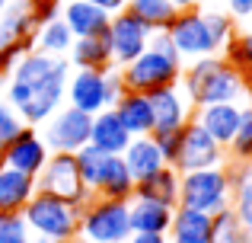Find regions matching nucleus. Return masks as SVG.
I'll list each match as a JSON object with an SVG mask.
<instances>
[{
  "instance_id": "nucleus-41",
  "label": "nucleus",
  "mask_w": 252,
  "mask_h": 243,
  "mask_svg": "<svg viewBox=\"0 0 252 243\" xmlns=\"http://www.w3.org/2000/svg\"><path fill=\"white\" fill-rule=\"evenodd\" d=\"M32 243H58V240H48V237H35V234H32Z\"/></svg>"
},
{
  "instance_id": "nucleus-29",
  "label": "nucleus",
  "mask_w": 252,
  "mask_h": 243,
  "mask_svg": "<svg viewBox=\"0 0 252 243\" xmlns=\"http://www.w3.org/2000/svg\"><path fill=\"white\" fill-rule=\"evenodd\" d=\"M220 58L246 83H252V29L249 32H233V35L227 38V45L220 48Z\"/></svg>"
},
{
  "instance_id": "nucleus-46",
  "label": "nucleus",
  "mask_w": 252,
  "mask_h": 243,
  "mask_svg": "<svg viewBox=\"0 0 252 243\" xmlns=\"http://www.w3.org/2000/svg\"><path fill=\"white\" fill-rule=\"evenodd\" d=\"M249 93H252V83H249ZM249 103H252V100H249Z\"/></svg>"
},
{
  "instance_id": "nucleus-20",
  "label": "nucleus",
  "mask_w": 252,
  "mask_h": 243,
  "mask_svg": "<svg viewBox=\"0 0 252 243\" xmlns=\"http://www.w3.org/2000/svg\"><path fill=\"white\" fill-rule=\"evenodd\" d=\"M172 211L176 208L150 199H131L128 202V218H131V234H169Z\"/></svg>"
},
{
  "instance_id": "nucleus-18",
  "label": "nucleus",
  "mask_w": 252,
  "mask_h": 243,
  "mask_svg": "<svg viewBox=\"0 0 252 243\" xmlns=\"http://www.w3.org/2000/svg\"><path fill=\"white\" fill-rule=\"evenodd\" d=\"M90 144L102 154H125V147L131 144V131L122 125V119L115 115V109H102L93 115L90 125Z\"/></svg>"
},
{
  "instance_id": "nucleus-26",
  "label": "nucleus",
  "mask_w": 252,
  "mask_h": 243,
  "mask_svg": "<svg viewBox=\"0 0 252 243\" xmlns=\"http://www.w3.org/2000/svg\"><path fill=\"white\" fill-rule=\"evenodd\" d=\"M230 208L236 211V218L243 221V227H252V163H230Z\"/></svg>"
},
{
  "instance_id": "nucleus-33",
  "label": "nucleus",
  "mask_w": 252,
  "mask_h": 243,
  "mask_svg": "<svg viewBox=\"0 0 252 243\" xmlns=\"http://www.w3.org/2000/svg\"><path fill=\"white\" fill-rule=\"evenodd\" d=\"M0 243H32L23 214H0Z\"/></svg>"
},
{
  "instance_id": "nucleus-39",
  "label": "nucleus",
  "mask_w": 252,
  "mask_h": 243,
  "mask_svg": "<svg viewBox=\"0 0 252 243\" xmlns=\"http://www.w3.org/2000/svg\"><path fill=\"white\" fill-rule=\"evenodd\" d=\"M198 3H201V0H172V6H176V10H195Z\"/></svg>"
},
{
  "instance_id": "nucleus-32",
  "label": "nucleus",
  "mask_w": 252,
  "mask_h": 243,
  "mask_svg": "<svg viewBox=\"0 0 252 243\" xmlns=\"http://www.w3.org/2000/svg\"><path fill=\"white\" fill-rule=\"evenodd\" d=\"M74 157H77V170H80L83 186L90 189V192H96V182H99V176H102L105 154H102V150H96L93 144H86V147H80Z\"/></svg>"
},
{
  "instance_id": "nucleus-1",
  "label": "nucleus",
  "mask_w": 252,
  "mask_h": 243,
  "mask_svg": "<svg viewBox=\"0 0 252 243\" xmlns=\"http://www.w3.org/2000/svg\"><path fill=\"white\" fill-rule=\"evenodd\" d=\"M70 61L58 55H45L38 48H29L16 61V68L6 77V103L16 109L23 125L38 128L48 115H55L64 106L70 80Z\"/></svg>"
},
{
  "instance_id": "nucleus-8",
  "label": "nucleus",
  "mask_w": 252,
  "mask_h": 243,
  "mask_svg": "<svg viewBox=\"0 0 252 243\" xmlns=\"http://www.w3.org/2000/svg\"><path fill=\"white\" fill-rule=\"evenodd\" d=\"M35 189L45 195H55V199H64L70 205L83 208L86 202L93 199V192L83 186L80 170H77V157L74 154H48L42 173L35 176Z\"/></svg>"
},
{
  "instance_id": "nucleus-11",
  "label": "nucleus",
  "mask_w": 252,
  "mask_h": 243,
  "mask_svg": "<svg viewBox=\"0 0 252 243\" xmlns=\"http://www.w3.org/2000/svg\"><path fill=\"white\" fill-rule=\"evenodd\" d=\"M223 163H227V150H223L195 119H189L182 125V141H179L176 160H172L169 167H176L179 173H191V170L223 167Z\"/></svg>"
},
{
  "instance_id": "nucleus-40",
  "label": "nucleus",
  "mask_w": 252,
  "mask_h": 243,
  "mask_svg": "<svg viewBox=\"0 0 252 243\" xmlns=\"http://www.w3.org/2000/svg\"><path fill=\"white\" fill-rule=\"evenodd\" d=\"M169 243H208V240H189V237H169Z\"/></svg>"
},
{
  "instance_id": "nucleus-3",
  "label": "nucleus",
  "mask_w": 252,
  "mask_h": 243,
  "mask_svg": "<svg viewBox=\"0 0 252 243\" xmlns=\"http://www.w3.org/2000/svg\"><path fill=\"white\" fill-rule=\"evenodd\" d=\"M182 68H185V61L176 51L172 38L166 32H154L147 48L131 64L122 68V80H125V90L154 93V90H160V87H172V83L182 80Z\"/></svg>"
},
{
  "instance_id": "nucleus-22",
  "label": "nucleus",
  "mask_w": 252,
  "mask_h": 243,
  "mask_svg": "<svg viewBox=\"0 0 252 243\" xmlns=\"http://www.w3.org/2000/svg\"><path fill=\"white\" fill-rule=\"evenodd\" d=\"M115 115L122 119V125L131 131V138L137 135H150L154 131V109H150V96L147 93H134V90H125L115 100Z\"/></svg>"
},
{
  "instance_id": "nucleus-37",
  "label": "nucleus",
  "mask_w": 252,
  "mask_h": 243,
  "mask_svg": "<svg viewBox=\"0 0 252 243\" xmlns=\"http://www.w3.org/2000/svg\"><path fill=\"white\" fill-rule=\"evenodd\" d=\"M128 243H169L166 234H131Z\"/></svg>"
},
{
  "instance_id": "nucleus-43",
  "label": "nucleus",
  "mask_w": 252,
  "mask_h": 243,
  "mask_svg": "<svg viewBox=\"0 0 252 243\" xmlns=\"http://www.w3.org/2000/svg\"><path fill=\"white\" fill-rule=\"evenodd\" d=\"M6 6H10V0H0V13H3V10H6Z\"/></svg>"
},
{
  "instance_id": "nucleus-47",
  "label": "nucleus",
  "mask_w": 252,
  "mask_h": 243,
  "mask_svg": "<svg viewBox=\"0 0 252 243\" xmlns=\"http://www.w3.org/2000/svg\"><path fill=\"white\" fill-rule=\"evenodd\" d=\"M118 243H128V240H118Z\"/></svg>"
},
{
  "instance_id": "nucleus-6",
  "label": "nucleus",
  "mask_w": 252,
  "mask_h": 243,
  "mask_svg": "<svg viewBox=\"0 0 252 243\" xmlns=\"http://www.w3.org/2000/svg\"><path fill=\"white\" fill-rule=\"evenodd\" d=\"M230 170L223 167H204L191 173H179V205L198 208V211L217 214L230 208Z\"/></svg>"
},
{
  "instance_id": "nucleus-35",
  "label": "nucleus",
  "mask_w": 252,
  "mask_h": 243,
  "mask_svg": "<svg viewBox=\"0 0 252 243\" xmlns=\"http://www.w3.org/2000/svg\"><path fill=\"white\" fill-rule=\"evenodd\" d=\"M157 141V147H160V154L166 157V163L176 160V150H179V141H182V128L176 131H157V135H150Z\"/></svg>"
},
{
  "instance_id": "nucleus-5",
  "label": "nucleus",
  "mask_w": 252,
  "mask_h": 243,
  "mask_svg": "<svg viewBox=\"0 0 252 243\" xmlns=\"http://www.w3.org/2000/svg\"><path fill=\"white\" fill-rule=\"evenodd\" d=\"M122 93H125V80H122V68H115V64L109 70H70L64 103L86 115H96L102 109L115 106V100Z\"/></svg>"
},
{
  "instance_id": "nucleus-13",
  "label": "nucleus",
  "mask_w": 252,
  "mask_h": 243,
  "mask_svg": "<svg viewBox=\"0 0 252 243\" xmlns=\"http://www.w3.org/2000/svg\"><path fill=\"white\" fill-rule=\"evenodd\" d=\"M48 154L51 150H48V144L42 141L38 128L23 125V131H19L10 144H3V167H13L26 176H38L42 167H45V160H48Z\"/></svg>"
},
{
  "instance_id": "nucleus-14",
  "label": "nucleus",
  "mask_w": 252,
  "mask_h": 243,
  "mask_svg": "<svg viewBox=\"0 0 252 243\" xmlns=\"http://www.w3.org/2000/svg\"><path fill=\"white\" fill-rule=\"evenodd\" d=\"M147 96H150V109H154V131H150V135L182 128V125L191 119V112H195V106L189 103V96H185V90L179 87V83L160 87Z\"/></svg>"
},
{
  "instance_id": "nucleus-24",
  "label": "nucleus",
  "mask_w": 252,
  "mask_h": 243,
  "mask_svg": "<svg viewBox=\"0 0 252 243\" xmlns=\"http://www.w3.org/2000/svg\"><path fill=\"white\" fill-rule=\"evenodd\" d=\"M122 160H125V167H128V173L134 176V182L137 179H147L150 173H157L160 167H166V157L160 154V147H157V141L150 135L131 138V144L125 147Z\"/></svg>"
},
{
  "instance_id": "nucleus-38",
  "label": "nucleus",
  "mask_w": 252,
  "mask_h": 243,
  "mask_svg": "<svg viewBox=\"0 0 252 243\" xmlns=\"http://www.w3.org/2000/svg\"><path fill=\"white\" fill-rule=\"evenodd\" d=\"M86 3H96V6H102L105 13H122L128 0H86Z\"/></svg>"
},
{
  "instance_id": "nucleus-21",
  "label": "nucleus",
  "mask_w": 252,
  "mask_h": 243,
  "mask_svg": "<svg viewBox=\"0 0 252 243\" xmlns=\"http://www.w3.org/2000/svg\"><path fill=\"white\" fill-rule=\"evenodd\" d=\"M35 192V176H26L13 167H0V214H23L26 202Z\"/></svg>"
},
{
  "instance_id": "nucleus-30",
  "label": "nucleus",
  "mask_w": 252,
  "mask_h": 243,
  "mask_svg": "<svg viewBox=\"0 0 252 243\" xmlns=\"http://www.w3.org/2000/svg\"><path fill=\"white\" fill-rule=\"evenodd\" d=\"M208 243H246V227L236 218L233 208H223V211L211 214Z\"/></svg>"
},
{
  "instance_id": "nucleus-7",
  "label": "nucleus",
  "mask_w": 252,
  "mask_h": 243,
  "mask_svg": "<svg viewBox=\"0 0 252 243\" xmlns=\"http://www.w3.org/2000/svg\"><path fill=\"white\" fill-rule=\"evenodd\" d=\"M80 237L93 243H118L131 237V218H128V202L115 199H99L93 195L80 208Z\"/></svg>"
},
{
  "instance_id": "nucleus-4",
  "label": "nucleus",
  "mask_w": 252,
  "mask_h": 243,
  "mask_svg": "<svg viewBox=\"0 0 252 243\" xmlns=\"http://www.w3.org/2000/svg\"><path fill=\"white\" fill-rule=\"evenodd\" d=\"M23 221L35 237H48L58 243H67L80 234V208L45 192H35L26 202Z\"/></svg>"
},
{
  "instance_id": "nucleus-34",
  "label": "nucleus",
  "mask_w": 252,
  "mask_h": 243,
  "mask_svg": "<svg viewBox=\"0 0 252 243\" xmlns=\"http://www.w3.org/2000/svg\"><path fill=\"white\" fill-rule=\"evenodd\" d=\"M19 131H23V119H19L16 109L6 103V96H0V147L10 144Z\"/></svg>"
},
{
  "instance_id": "nucleus-12",
  "label": "nucleus",
  "mask_w": 252,
  "mask_h": 243,
  "mask_svg": "<svg viewBox=\"0 0 252 243\" xmlns=\"http://www.w3.org/2000/svg\"><path fill=\"white\" fill-rule=\"evenodd\" d=\"M105 35H109V45H112V61H115V68H125V64H131L150 45V35H154V32L137 16H131L128 10H122V13H112Z\"/></svg>"
},
{
  "instance_id": "nucleus-19",
  "label": "nucleus",
  "mask_w": 252,
  "mask_h": 243,
  "mask_svg": "<svg viewBox=\"0 0 252 243\" xmlns=\"http://www.w3.org/2000/svg\"><path fill=\"white\" fill-rule=\"evenodd\" d=\"M134 176L128 173L122 154H105V163H102V176L96 182V192L99 199H115V202H131L134 199Z\"/></svg>"
},
{
  "instance_id": "nucleus-45",
  "label": "nucleus",
  "mask_w": 252,
  "mask_h": 243,
  "mask_svg": "<svg viewBox=\"0 0 252 243\" xmlns=\"http://www.w3.org/2000/svg\"><path fill=\"white\" fill-rule=\"evenodd\" d=\"M0 167H3V147H0Z\"/></svg>"
},
{
  "instance_id": "nucleus-31",
  "label": "nucleus",
  "mask_w": 252,
  "mask_h": 243,
  "mask_svg": "<svg viewBox=\"0 0 252 243\" xmlns=\"http://www.w3.org/2000/svg\"><path fill=\"white\" fill-rule=\"evenodd\" d=\"M227 160L230 163H252V103H243L236 135L227 147Z\"/></svg>"
},
{
  "instance_id": "nucleus-2",
  "label": "nucleus",
  "mask_w": 252,
  "mask_h": 243,
  "mask_svg": "<svg viewBox=\"0 0 252 243\" xmlns=\"http://www.w3.org/2000/svg\"><path fill=\"white\" fill-rule=\"evenodd\" d=\"M179 87L185 90V96L195 109L214 106V103H240L249 96V83L220 55H204L189 61L182 68Z\"/></svg>"
},
{
  "instance_id": "nucleus-36",
  "label": "nucleus",
  "mask_w": 252,
  "mask_h": 243,
  "mask_svg": "<svg viewBox=\"0 0 252 243\" xmlns=\"http://www.w3.org/2000/svg\"><path fill=\"white\" fill-rule=\"evenodd\" d=\"M230 19H252V0H227Z\"/></svg>"
},
{
  "instance_id": "nucleus-23",
  "label": "nucleus",
  "mask_w": 252,
  "mask_h": 243,
  "mask_svg": "<svg viewBox=\"0 0 252 243\" xmlns=\"http://www.w3.org/2000/svg\"><path fill=\"white\" fill-rule=\"evenodd\" d=\"M67 61L74 70H109L112 64V45L109 35H86V38H74L67 51Z\"/></svg>"
},
{
  "instance_id": "nucleus-10",
  "label": "nucleus",
  "mask_w": 252,
  "mask_h": 243,
  "mask_svg": "<svg viewBox=\"0 0 252 243\" xmlns=\"http://www.w3.org/2000/svg\"><path fill=\"white\" fill-rule=\"evenodd\" d=\"M166 35L172 38L182 61H195V58H204V55H220V45L211 35L204 10H198V6L195 10H179L176 19L166 26Z\"/></svg>"
},
{
  "instance_id": "nucleus-44",
  "label": "nucleus",
  "mask_w": 252,
  "mask_h": 243,
  "mask_svg": "<svg viewBox=\"0 0 252 243\" xmlns=\"http://www.w3.org/2000/svg\"><path fill=\"white\" fill-rule=\"evenodd\" d=\"M246 243H252V227H246Z\"/></svg>"
},
{
  "instance_id": "nucleus-16",
  "label": "nucleus",
  "mask_w": 252,
  "mask_h": 243,
  "mask_svg": "<svg viewBox=\"0 0 252 243\" xmlns=\"http://www.w3.org/2000/svg\"><path fill=\"white\" fill-rule=\"evenodd\" d=\"M61 19L74 32V38H86V35H105L112 13H105L96 3H86V0H61Z\"/></svg>"
},
{
  "instance_id": "nucleus-27",
  "label": "nucleus",
  "mask_w": 252,
  "mask_h": 243,
  "mask_svg": "<svg viewBox=\"0 0 252 243\" xmlns=\"http://www.w3.org/2000/svg\"><path fill=\"white\" fill-rule=\"evenodd\" d=\"M70 45H74V32L67 29V23H64L61 16L48 19V23H42L35 29V35H32V48L45 51V55H58V58H67Z\"/></svg>"
},
{
  "instance_id": "nucleus-9",
  "label": "nucleus",
  "mask_w": 252,
  "mask_h": 243,
  "mask_svg": "<svg viewBox=\"0 0 252 243\" xmlns=\"http://www.w3.org/2000/svg\"><path fill=\"white\" fill-rule=\"evenodd\" d=\"M90 125H93V115L64 103L55 115H48L38 125V135L48 144L51 154H77L80 147L90 144Z\"/></svg>"
},
{
  "instance_id": "nucleus-17",
  "label": "nucleus",
  "mask_w": 252,
  "mask_h": 243,
  "mask_svg": "<svg viewBox=\"0 0 252 243\" xmlns=\"http://www.w3.org/2000/svg\"><path fill=\"white\" fill-rule=\"evenodd\" d=\"M38 23L32 16L29 0H10L3 13H0V48L6 45H32Z\"/></svg>"
},
{
  "instance_id": "nucleus-25",
  "label": "nucleus",
  "mask_w": 252,
  "mask_h": 243,
  "mask_svg": "<svg viewBox=\"0 0 252 243\" xmlns=\"http://www.w3.org/2000/svg\"><path fill=\"white\" fill-rule=\"evenodd\" d=\"M134 195H137V199L163 202V205L176 208L179 205V170L166 163V167H160L157 173H150L147 179H137Z\"/></svg>"
},
{
  "instance_id": "nucleus-28",
  "label": "nucleus",
  "mask_w": 252,
  "mask_h": 243,
  "mask_svg": "<svg viewBox=\"0 0 252 243\" xmlns=\"http://www.w3.org/2000/svg\"><path fill=\"white\" fill-rule=\"evenodd\" d=\"M125 10H128L131 16L141 19L150 32H166V26L179 13L176 6H172V0H128Z\"/></svg>"
},
{
  "instance_id": "nucleus-15",
  "label": "nucleus",
  "mask_w": 252,
  "mask_h": 243,
  "mask_svg": "<svg viewBox=\"0 0 252 243\" xmlns=\"http://www.w3.org/2000/svg\"><path fill=\"white\" fill-rule=\"evenodd\" d=\"M240 112H243V103H214V106L195 109L191 119L227 150L230 141H233V135H236V125H240Z\"/></svg>"
},
{
  "instance_id": "nucleus-42",
  "label": "nucleus",
  "mask_w": 252,
  "mask_h": 243,
  "mask_svg": "<svg viewBox=\"0 0 252 243\" xmlns=\"http://www.w3.org/2000/svg\"><path fill=\"white\" fill-rule=\"evenodd\" d=\"M67 243H93V240H86V237H80V234H77L74 240H67Z\"/></svg>"
}]
</instances>
